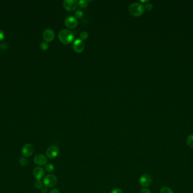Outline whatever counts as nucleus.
<instances>
[{"mask_svg": "<svg viewBox=\"0 0 193 193\" xmlns=\"http://www.w3.org/2000/svg\"><path fill=\"white\" fill-rule=\"evenodd\" d=\"M59 40L64 44H68L74 40V32L68 29H62L58 33Z\"/></svg>", "mask_w": 193, "mask_h": 193, "instance_id": "f257e3e1", "label": "nucleus"}, {"mask_svg": "<svg viewBox=\"0 0 193 193\" xmlns=\"http://www.w3.org/2000/svg\"><path fill=\"white\" fill-rule=\"evenodd\" d=\"M145 6L139 2L132 3L129 7V12L130 14L134 16H142L145 12Z\"/></svg>", "mask_w": 193, "mask_h": 193, "instance_id": "f03ea898", "label": "nucleus"}, {"mask_svg": "<svg viewBox=\"0 0 193 193\" xmlns=\"http://www.w3.org/2000/svg\"><path fill=\"white\" fill-rule=\"evenodd\" d=\"M57 178L53 174H47L43 178V184L47 188H52L57 184Z\"/></svg>", "mask_w": 193, "mask_h": 193, "instance_id": "7ed1b4c3", "label": "nucleus"}, {"mask_svg": "<svg viewBox=\"0 0 193 193\" xmlns=\"http://www.w3.org/2000/svg\"><path fill=\"white\" fill-rule=\"evenodd\" d=\"M63 6L66 10L69 12L75 10L79 6V1L77 0H64Z\"/></svg>", "mask_w": 193, "mask_h": 193, "instance_id": "20e7f679", "label": "nucleus"}, {"mask_svg": "<svg viewBox=\"0 0 193 193\" xmlns=\"http://www.w3.org/2000/svg\"><path fill=\"white\" fill-rule=\"evenodd\" d=\"M153 182V178L149 174H144L141 176L139 180V184L142 188L150 186Z\"/></svg>", "mask_w": 193, "mask_h": 193, "instance_id": "39448f33", "label": "nucleus"}, {"mask_svg": "<svg viewBox=\"0 0 193 193\" xmlns=\"http://www.w3.org/2000/svg\"><path fill=\"white\" fill-rule=\"evenodd\" d=\"M59 153V149L55 146H52L51 147H49L46 152L47 156L50 159L56 158L58 156Z\"/></svg>", "mask_w": 193, "mask_h": 193, "instance_id": "423d86ee", "label": "nucleus"}, {"mask_svg": "<svg viewBox=\"0 0 193 193\" xmlns=\"http://www.w3.org/2000/svg\"><path fill=\"white\" fill-rule=\"evenodd\" d=\"M34 152V147L33 145L28 143L24 145L22 149V155L24 157H29L31 156Z\"/></svg>", "mask_w": 193, "mask_h": 193, "instance_id": "0eeeda50", "label": "nucleus"}, {"mask_svg": "<svg viewBox=\"0 0 193 193\" xmlns=\"http://www.w3.org/2000/svg\"><path fill=\"white\" fill-rule=\"evenodd\" d=\"M64 24L67 28H75L78 24V21L74 16H67L64 20Z\"/></svg>", "mask_w": 193, "mask_h": 193, "instance_id": "6e6552de", "label": "nucleus"}, {"mask_svg": "<svg viewBox=\"0 0 193 193\" xmlns=\"http://www.w3.org/2000/svg\"><path fill=\"white\" fill-rule=\"evenodd\" d=\"M85 48L84 43L80 39H76L73 43V48L76 52L81 53L83 52Z\"/></svg>", "mask_w": 193, "mask_h": 193, "instance_id": "1a4fd4ad", "label": "nucleus"}, {"mask_svg": "<svg viewBox=\"0 0 193 193\" xmlns=\"http://www.w3.org/2000/svg\"><path fill=\"white\" fill-rule=\"evenodd\" d=\"M34 163L36 165L39 166L46 165L47 163V157L42 154L37 155L35 157H34Z\"/></svg>", "mask_w": 193, "mask_h": 193, "instance_id": "9d476101", "label": "nucleus"}, {"mask_svg": "<svg viewBox=\"0 0 193 193\" xmlns=\"http://www.w3.org/2000/svg\"><path fill=\"white\" fill-rule=\"evenodd\" d=\"M55 37V33L53 30L47 28L44 31L43 33V37L46 42H50L54 40Z\"/></svg>", "mask_w": 193, "mask_h": 193, "instance_id": "9b49d317", "label": "nucleus"}, {"mask_svg": "<svg viewBox=\"0 0 193 193\" xmlns=\"http://www.w3.org/2000/svg\"><path fill=\"white\" fill-rule=\"evenodd\" d=\"M33 173L35 177L38 180H41V179L43 178L45 176V170L42 167H36L33 170Z\"/></svg>", "mask_w": 193, "mask_h": 193, "instance_id": "f8f14e48", "label": "nucleus"}, {"mask_svg": "<svg viewBox=\"0 0 193 193\" xmlns=\"http://www.w3.org/2000/svg\"><path fill=\"white\" fill-rule=\"evenodd\" d=\"M186 143L190 148L193 149V134H190L186 138Z\"/></svg>", "mask_w": 193, "mask_h": 193, "instance_id": "ddd939ff", "label": "nucleus"}, {"mask_svg": "<svg viewBox=\"0 0 193 193\" xmlns=\"http://www.w3.org/2000/svg\"><path fill=\"white\" fill-rule=\"evenodd\" d=\"M55 167L52 164H47L45 165V170L49 173H52L54 171Z\"/></svg>", "mask_w": 193, "mask_h": 193, "instance_id": "4468645a", "label": "nucleus"}, {"mask_svg": "<svg viewBox=\"0 0 193 193\" xmlns=\"http://www.w3.org/2000/svg\"><path fill=\"white\" fill-rule=\"evenodd\" d=\"M79 5L81 8H85L88 5V1L87 0L79 1Z\"/></svg>", "mask_w": 193, "mask_h": 193, "instance_id": "2eb2a0df", "label": "nucleus"}, {"mask_svg": "<svg viewBox=\"0 0 193 193\" xmlns=\"http://www.w3.org/2000/svg\"><path fill=\"white\" fill-rule=\"evenodd\" d=\"M35 186L36 189H41L43 187V182L41 180H37L35 182Z\"/></svg>", "mask_w": 193, "mask_h": 193, "instance_id": "dca6fc26", "label": "nucleus"}, {"mask_svg": "<svg viewBox=\"0 0 193 193\" xmlns=\"http://www.w3.org/2000/svg\"><path fill=\"white\" fill-rule=\"evenodd\" d=\"M160 193H174V192L169 187H163L160 190Z\"/></svg>", "mask_w": 193, "mask_h": 193, "instance_id": "f3484780", "label": "nucleus"}, {"mask_svg": "<svg viewBox=\"0 0 193 193\" xmlns=\"http://www.w3.org/2000/svg\"><path fill=\"white\" fill-rule=\"evenodd\" d=\"M88 37V33L86 31H82L80 34V37L81 40H86Z\"/></svg>", "mask_w": 193, "mask_h": 193, "instance_id": "a211bd4d", "label": "nucleus"}, {"mask_svg": "<svg viewBox=\"0 0 193 193\" xmlns=\"http://www.w3.org/2000/svg\"><path fill=\"white\" fill-rule=\"evenodd\" d=\"M40 48L43 51H46V50H47V49L49 48V44H48L47 42L43 41V42H42L41 43Z\"/></svg>", "mask_w": 193, "mask_h": 193, "instance_id": "6ab92c4d", "label": "nucleus"}, {"mask_svg": "<svg viewBox=\"0 0 193 193\" xmlns=\"http://www.w3.org/2000/svg\"><path fill=\"white\" fill-rule=\"evenodd\" d=\"M75 17L77 18H81L83 16V12L81 10H78L75 12Z\"/></svg>", "mask_w": 193, "mask_h": 193, "instance_id": "aec40b11", "label": "nucleus"}, {"mask_svg": "<svg viewBox=\"0 0 193 193\" xmlns=\"http://www.w3.org/2000/svg\"><path fill=\"white\" fill-rule=\"evenodd\" d=\"M20 164L23 166H26L28 164V160L25 158H21L19 160Z\"/></svg>", "mask_w": 193, "mask_h": 193, "instance_id": "412c9836", "label": "nucleus"}, {"mask_svg": "<svg viewBox=\"0 0 193 193\" xmlns=\"http://www.w3.org/2000/svg\"><path fill=\"white\" fill-rule=\"evenodd\" d=\"M145 6V9H146V10H147V11L151 10L153 9V8L152 4H150V3L146 4L145 5V6Z\"/></svg>", "mask_w": 193, "mask_h": 193, "instance_id": "4be33fe9", "label": "nucleus"}, {"mask_svg": "<svg viewBox=\"0 0 193 193\" xmlns=\"http://www.w3.org/2000/svg\"><path fill=\"white\" fill-rule=\"evenodd\" d=\"M110 193H124L122 189L119 188H115L112 190Z\"/></svg>", "mask_w": 193, "mask_h": 193, "instance_id": "5701e85b", "label": "nucleus"}, {"mask_svg": "<svg viewBox=\"0 0 193 193\" xmlns=\"http://www.w3.org/2000/svg\"><path fill=\"white\" fill-rule=\"evenodd\" d=\"M140 193H151V191L149 189L146 188H143L140 190Z\"/></svg>", "mask_w": 193, "mask_h": 193, "instance_id": "b1692460", "label": "nucleus"}, {"mask_svg": "<svg viewBox=\"0 0 193 193\" xmlns=\"http://www.w3.org/2000/svg\"><path fill=\"white\" fill-rule=\"evenodd\" d=\"M41 191L42 193H47L48 191V189L47 186H44L41 189Z\"/></svg>", "mask_w": 193, "mask_h": 193, "instance_id": "393cba45", "label": "nucleus"}, {"mask_svg": "<svg viewBox=\"0 0 193 193\" xmlns=\"http://www.w3.org/2000/svg\"><path fill=\"white\" fill-rule=\"evenodd\" d=\"M5 37V33L1 30H0V40H2Z\"/></svg>", "mask_w": 193, "mask_h": 193, "instance_id": "a878e982", "label": "nucleus"}, {"mask_svg": "<svg viewBox=\"0 0 193 193\" xmlns=\"http://www.w3.org/2000/svg\"><path fill=\"white\" fill-rule=\"evenodd\" d=\"M49 193H60L59 190L57 189H51Z\"/></svg>", "mask_w": 193, "mask_h": 193, "instance_id": "bb28decb", "label": "nucleus"}, {"mask_svg": "<svg viewBox=\"0 0 193 193\" xmlns=\"http://www.w3.org/2000/svg\"><path fill=\"white\" fill-rule=\"evenodd\" d=\"M141 2H143V3H147V2H149V0H147V1H142L141 0Z\"/></svg>", "mask_w": 193, "mask_h": 193, "instance_id": "cd10ccee", "label": "nucleus"}]
</instances>
